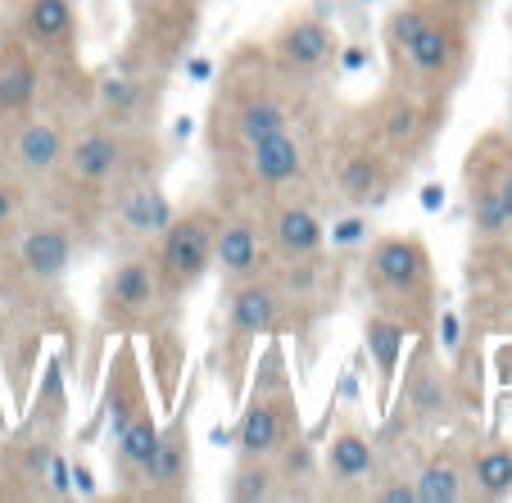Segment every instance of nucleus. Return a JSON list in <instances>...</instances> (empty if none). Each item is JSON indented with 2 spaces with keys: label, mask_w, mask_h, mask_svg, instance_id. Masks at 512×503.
<instances>
[{
  "label": "nucleus",
  "mask_w": 512,
  "mask_h": 503,
  "mask_svg": "<svg viewBox=\"0 0 512 503\" xmlns=\"http://www.w3.org/2000/svg\"><path fill=\"white\" fill-rule=\"evenodd\" d=\"M309 123H313V87L281 73L263 41L232 46V55L223 59V73H218V87H213L209 118H204L209 159L232 155V150L250 146V141L295 132V127Z\"/></svg>",
  "instance_id": "f257e3e1"
},
{
  "label": "nucleus",
  "mask_w": 512,
  "mask_h": 503,
  "mask_svg": "<svg viewBox=\"0 0 512 503\" xmlns=\"http://www.w3.org/2000/svg\"><path fill=\"white\" fill-rule=\"evenodd\" d=\"M164 168V150H159L155 132H127V127H109L100 118H82L73 123L64 150V168L50 186H59L55 209L73 213L82 227H100V213L127 191V186L159 177Z\"/></svg>",
  "instance_id": "f03ea898"
},
{
  "label": "nucleus",
  "mask_w": 512,
  "mask_h": 503,
  "mask_svg": "<svg viewBox=\"0 0 512 503\" xmlns=\"http://www.w3.org/2000/svg\"><path fill=\"white\" fill-rule=\"evenodd\" d=\"M363 291L372 309L399 318L408 331H435L440 318V281L431 250L417 232H386L363 254Z\"/></svg>",
  "instance_id": "7ed1b4c3"
},
{
  "label": "nucleus",
  "mask_w": 512,
  "mask_h": 503,
  "mask_svg": "<svg viewBox=\"0 0 512 503\" xmlns=\"http://www.w3.org/2000/svg\"><path fill=\"white\" fill-rule=\"evenodd\" d=\"M472 28L476 0H431L408 50L395 64H386L390 82H408V87H422L426 96L449 100L472 68Z\"/></svg>",
  "instance_id": "20e7f679"
},
{
  "label": "nucleus",
  "mask_w": 512,
  "mask_h": 503,
  "mask_svg": "<svg viewBox=\"0 0 512 503\" xmlns=\"http://www.w3.org/2000/svg\"><path fill=\"white\" fill-rule=\"evenodd\" d=\"M64 426V381L59 368H50L28 417L0 436V499H50V472L64 454Z\"/></svg>",
  "instance_id": "39448f33"
},
{
  "label": "nucleus",
  "mask_w": 512,
  "mask_h": 503,
  "mask_svg": "<svg viewBox=\"0 0 512 503\" xmlns=\"http://www.w3.org/2000/svg\"><path fill=\"white\" fill-rule=\"evenodd\" d=\"M213 168H218V191H227V204L259 209V204L277 200V195H295L313 182L318 141L309 136V127H295V132L250 141L232 155H218Z\"/></svg>",
  "instance_id": "423d86ee"
},
{
  "label": "nucleus",
  "mask_w": 512,
  "mask_h": 503,
  "mask_svg": "<svg viewBox=\"0 0 512 503\" xmlns=\"http://www.w3.org/2000/svg\"><path fill=\"white\" fill-rule=\"evenodd\" d=\"M281 331H295V318H290L286 295L277 291V281L263 272V277H250L232 291H223V331H218V377L227 386V399L241 404L245 381H250L254 354H259V340L281 336Z\"/></svg>",
  "instance_id": "0eeeda50"
},
{
  "label": "nucleus",
  "mask_w": 512,
  "mask_h": 503,
  "mask_svg": "<svg viewBox=\"0 0 512 503\" xmlns=\"http://www.w3.org/2000/svg\"><path fill=\"white\" fill-rule=\"evenodd\" d=\"M463 408H467V395L458 372H449L440 363L431 331H417L413 349L399 363L395 395H390V408H386V431L422 440V436H435V431H449Z\"/></svg>",
  "instance_id": "6e6552de"
},
{
  "label": "nucleus",
  "mask_w": 512,
  "mask_h": 503,
  "mask_svg": "<svg viewBox=\"0 0 512 503\" xmlns=\"http://www.w3.org/2000/svg\"><path fill=\"white\" fill-rule=\"evenodd\" d=\"M236 408H241V417H236V458H268L272 463L304 431L300 399L290 386L277 336H268V349L250 368V381H245V395Z\"/></svg>",
  "instance_id": "1a4fd4ad"
},
{
  "label": "nucleus",
  "mask_w": 512,
  "mask_h": 503,
  "mask_svg": "<svg viewBox=\"0 0 512 503\" xmlns=\"http://www.w3.org/2000/svg\"><path fill=\"white\" fill-rule=\"evenodd\" d=\"M318 155L327 164L331 195L340 204H349V209H377L408 177V168H399L368 136V127L358 123V114L331 123V132L318 141Z\"/></svg>",
  "instance_id": "9d476101"
},
{
  "label": "nucleus",
  "mask_w": 512,
  "mask_h": 503,
  "mask_svg": "<svg viewBox=\"0 0 512 503\" xmlns=\"http://www.w3.org/2000/svg\"><path fill=\"white\" fill-rule=\"evenodd\" d=\"M358 123L368 127V136L395 159L399 168H413L426 159V150L435 146V136L445 132V114L449 100L426 96L422 87L408 82H390L368 100L363 109H354Z\"/></svg>",
  "instance_id": "9b49d317"
},
{
  "label": "nucleus",
  "mask_w": 512,
  "mask_h": 503,
  "mask_svg": "<svg viewBox=\"0 0 512 503\" xmlns=\"http://www.w3.org/2000/svg\"><path fill=\"white\" fill-rule=\"evenodd\" d=\"M127 10H132V28L118 59L168 78L200 32L204 0H127Z\"/></svg>",
  "instance_id": "f8f14e48"
},
{
  "label": "nucleus",
  "mask_w": 512,
  "mask_h": 503,
  "mask_svg": "<svg viewBox=\"0 0 512 503\" xmlns=\"http://www.w3.org/2000/svg\"><path fill=\"white\" fill-rule=\"evenodd\" d=\"M213 236H218V204H186L168 218V227L150 241L159 286L177 304L213 272Z\"/></svg>",
  "instance_id": "ddd939ff"
},
{
  "label": "nucleus",
  "mask_w": 512,
  "mask_h": 503,
  "mask_svg": "<svg viewBox=\"0 0 512 503\" xmlns=\"http://www.w3.org/2000/svg\"><path fill=\"white\" fill-rule=\"evenodd\" d=\"M73 114H64L59 105L41 100L37 109H28L23 118L0 127V155L14 164V173L37 191V186H50L64 168V150L68 136H73Z\"/></svg>",
  "instance_id": "4468645a"
},
{
  "label": "nucleus",
  "mask_w": 512,
  "mask_h": 503,
  "mask_svg": "<svg viewBox=\"0 0 512 503\" xmlns=\"http://www.w3.org/2000/svg\"><path fill=\"white\" fill-rule=\"evenodd\" d=\"M168 78L164 73H145L123 59L91 78V114L109 127H127V132H155L159 109H164Z\"/></svg>",
  "instance_id": "2eb2a0df"
},
{
  "label": "nucleus",
  "mask_w": 512,
  "mask_h": 503,
  "mask_svg": "<svg viewBox=\"0 0 512 503\" xmlns=\"http://www.w3.org/2000/svg\"><path fill=\"white\" fill-rule=\"evenodd\" d=\"M322 458V499H368L381 472V436H372L358 417L340 413L331 436L318 445Z\"/></svg>",
  "instance_id": "dca6fc26"
},
{
  "label": "nucleus",
  "mask_w": 512,
  "mask_h": 503,
  "mask_svg": "<svg viewBox=\"0 0 512 503\" xmlns=\"http://www.w3.org/2000/svg\"><path fill=\"white\" fill-rule=\"evenodd\" d=\"M263 46H268L272 64H277L281 73H290V78L304 82V87H318L327 73H336L340 32L331 28L322 14L300 10V14H290V19H281L277 32H272Z\"/></svg>",
  "instance_id": "f3484780"
},
{
  "label": "nucleus",
  "mask_w": 512,
  "mask_h": 503,
  "mask_svg": "<svg viewBox=\"0 0 512 503\" xmlns=\"http://www.w3.org/2000/svg\"><path fill=\"white\" fill-rule=\"evenodd\" d=\"M272 263L268 236H263V218L250 204H227L218 200V236H213V272L223 281V291L241 286L250 277H263Z\"/></svg>",
  "instance_id": "a211bd4d"
},
{
  "label": "nucleus",
  "mask_w": 512,
  "mask_h": 503,
  "mask_svg": "<svg viewBox=\"0 0 512 503\" xmlns=\"http://www.w3.org/2000/svg\"><path fill=\"white\" fill-rule=\"evenodd\" d=\"M191 467H195L191 463V395H186V404H173V417L159 426L155 454L145 463L132 499H150V503L191 499Z\"/></svg>",
  "instance_id": "6ab92c4d"
},
{
  "label": "nucleus",
  "mask_w": 512,
  "mask_h": 503,
  "mask_svg": "<svg viewBox=\"0 0 512 503\" xmlns=\"http://www.w3.org/2000/svg\"><path fill=\"white\" fill-rule=\"evenodd\" d=\"M268 277L277 281V291L286 295L290 318H295V331H313L318 318H327L336 309L340 295V268L322 254H304V259H272Z\"/></svg>",
  "instance_id": "aec40b11"
},
{
  "label": "nucleus",
  "mask_w": 512,
  "mask_h": 503,
  "mask_svg": "<svg viewBox=\"0 0 512 503\" xmlns=\"http://www.w3.org/2000/svg\"><path fill=\"white\" fill-rule=\"evenodd\" d=\"M10 32L41 55V64H73L82 37V0H14Z\"/></svg>",
  "instance_id": "412c9836"
},
{
  "label": "nucleus",
  "mask_w": 512,
  "mask_h": 503,
  "mask_svg": "<svg viewBox=\"0 0 512 503\" xmlns=\"http://www.w3.org/2000/svg\"><path fill=\"white\" fill-rule=\"evenodd\" d=\"M259 218H263V236H268L272 259H304V254L327 250V223H322V213L300 191L259 204Z\"/></svg>",
  "instance_id": "4be33fe9"
},
{
  "label": "nucleus",
  "mask_w": 512,
  "mask_h": 503,
  "mask_svg": "<svg viewBox=\"0 0 512 503\" xmlns=\"http://www.w3.org/2000/svg\"><path fill=\"white\" fill-rule=\"evenodd\" d=\"M472 440L467 431H449L440 445H431L417 458L413 472V503H463L472 499L467 485V463H472Z\"/></svg>",
  "instance_id": "5701e85b"
},
{
  "label": "nucleus",
  "mask_w": 512,
  "mask_h": 503,
  "mask_svg": "<svg viewBox=\"0 0 512 503\" xmlns=\"http://www.w3.org/2000/svg\"><path fill=\"white\" fill-rule=\"evenodd\" d=\"M168 218H173V204L159 191V177H145V182L127 186V191L100 213V227H105L109 236H118L123 245H132V250H145V245L168 227Z\"/></svg>",
  "instance_id": "b1692460"
},
{
  "label": "nucleus",
  "mask_w": 512,
  "mask_h": 503,
  "mask_svg": "<svg viewBox=\"0 0 512 503\" xmlns=\"http://www.w3.org/2000/svg\"><path fill=\"white\" fill-rule=\"evenodd\" d=\"M46 96V64L23 37H0V127L23 118Z\"/></svg>",
  "instance_id": "393cba45"
},
{
  "label": "nucleus",
  "mask_w": 512,
  "mask_h": 503,
  "mask_svg": "<svg viewBox=\"0 0 512 503\" xmlns=\"http://www.w3.org/2000/svg\"><path fill=\"white\" fill-rule=\"evenodd\" d=\"M408 340H413V331H408L399 318L368 309V318H363V345H368V354H372V408H377L381 417H386L390 395H395L399 363H404Z\"/></svg>",
  "instance_id": "a878e982"
},
{
  "label": "nucleus",
  "mask_w": 512,
  "mask_h": 503,
  "mask_svg": "<svg viewBox=\"0 0 512 503\" xmlns=\"http://www.w3.org/2000/svg\"><path fill=\"white\" fill-rule=\"evenodd\" d=\"M272 472H277V499H322V458L304 431L272 458Z\"/></svg>",
  "instance_id": "bb28decb"
},
{
  "label": "nucleus",
  "mask_w": 512,
  "mask_h": 503,
  "mask_svg": "<svg viewBox=\"0 0 512 503\" xmlns=\"http://www.w3.org/2000/svg\"><path fill=\"white\" fill-rule=\"evenodd\" d=\"M463 177H476V182H485L494 195H499L503 213H508V227H512V136L485 132L481 141L467 150Z\"/></svg>",
  "instance_id": "cd10ccee"
},
{
  "label": "nucleus",
  "mask_w": 512,
  "mask_h": 503,
  "mask_svg": "<svg viewBox=\"0 0 512 503\" xmlns=\"http://www.w3.org/2000/svg\"><path fill=\"white\" fill-rule=\"evenodd\" d=\"M467 485H472V499H508L512 494V445L508 440H472Z\"/></svg>",
  "instance_id": "c85d7f7f"
},
{
  "label": "nucleus",
  "mask_w": 512,
  "mask_h": 503,
  "mask_svg": "<svg viewBox=\"0 0 512 503\" xmlns=\"http://www.w3.org/2000/svg\"><path fill=\"white\" fill-rule=\"evenodd\" d=\"M227 499L232 503H272L277 499V472H272L268 458H236Z\"/></svg>",
  "instance_id": "c756f323"
},
{
  "label": "nucleus",
  "mask_w": 512,
  "mask_h": 503,
  "mask_svg": "<svg viewBox=\"0 0 512 503\" xmlns=\"http://www.w3.org/2000/svg\"><path fill=\"white\" fill-rule=\"evenodd\" d=\"M32 213V186L14 173V164L0 155V241H10L14 227Z\"/></svg>",
  "instance_id": "7c9ffc66"
},
{
  "label": "nucleus",
  "mask_w": 512,
  "mask_h": 503,
  "mask_svg": "<svg viewBox=\"0 0 512 503\" xmlns=\"http://www.w3.org/2000/svg\"><path fill=\"white\" fill-rule=\"evenodd\" d=\"M0 436H5V413H0Z\"/></svg>",
  "instance_id": "2f4dec72"
},
{
  "label": "nucleus",
  "mask_w": 512,
  "mask_h": 503,
  "mask_svg": "<svg viewBox=\"0 0 512 503\" xmlns=\"http://www.w3.org/2000/svg\"><path fill=\"white\" fill-rule=\"evenodd\" d=\"M0 413H5V408H0Z\"/></svg>",
  "instance_id": "473e14b6"
}]
</instances>
